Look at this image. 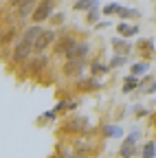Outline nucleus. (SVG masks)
I'll use <instances>...</instances> for the list:
<instances>
[{
    "label": "nucleus",
    "mask_w": 156,
    "mask_h": 158,
    "mask_svg": "<svg viewBox=\"0 0 156 158\" xmlns=\"http://www.w3.org/2000/svg\"><path fill=\"white\" fill-rule=\"evenodd\" d=\"M42 27L40 24H31L22 31L20 40L13 44V53H11V59L9 62L13 64H27L29 59L35 55V42H37V37L42 35Z\"/></svg>",
    "instance_id": "obj_1"
},
{
    "label": "nucleus",
    "mask_w": 156,
    "mask_h": 158,
    "mask_svg": "<svg viewBox=\"0 0 156 158\" xmlns=\"http://www.w3.org/2000/svg\"><path fill=\"white\" fill-rule=\"evenodd\" d=\"M62 132L66 134H73V136H84V134H90L92 127H90V118L84 116V114H66V118L62 121Z\"/></svg>",
    "instance_id": "obj_2"
},
{
    "label": "nucleus",
    "mask_w": 156,
    "mask_h": 158,
    "mask_svg": "<svg viewBox=\"0 0 156 158\" xmlns=\"http://www.w3.org/2000/svg\"><path fill=\"white\" fill-rule=\"evenodd\" d=\"M141 130L139 127H134L125 138H123V143H121V147H119V158H136V156H141V145H139V141H141Z\"/></svg>",
    "instance_id": "obj_3"
},
{
    "label": "nucleus",
    "mask_w": 156,
    "mask_h": 158,
    "mask_svg": "<svg viewBox=\"0 0 156 158\" xmlns=\"http://www.w3.org/2000/svg\"><path fill=\"white\" fill-rule=\"evenodd\" d=\"M55 5H57V0H40L35 7V13H33V24H42L46 22V20H51V15L55 13Z\"/></svg>",
    "instance_id": "obj_4"
},
{
    "label": "nucleus",
    "mask_w": 156,
    "mask_h": 158,
    "mask_svg": "<svg viewBox=\"0 0 156 158\" xmlns=\"http://www.w3.org/2000/svg\"><path fill=\"white\" fill-rule=\"evenodd\" d=\"M62 73H64L66 77L77 79V81H79V79H84V73H86V62H84V59H66Z\"/></svg>",
    "instance_id": "obj_5"
},
{
    "label": "nucleus",
    "mask_w": 156,
    "mask_h": 158,
    "mask_svg": "<svg viewBox=\"0 0 156 158\" xmlns=\"http://www.w3.org/2000/svg\"><path fill=\"white\" fill-rule=\"evenodd\" d=\"M57 33H55V29H44L42 31V35L37 37V42H35V53H46L51 46H55L57 44Z\"/></svg>",
    "instance_id": "obj_6"
},
{
    "label": "nucleus",
    "mask_w": 156,
    "mask_h": 158,
    "mask_svg": "<svg viewBox=\"0 0 156 158\" xmlns=\"http://www.w3.org/2000/svg\"><path fill=\"white\" fill-rule=\"evenodd\" d=\"M134 48H136V53H139V59H141V62H150V59L156 55L154 40H150V37H143V40H139V42L134 44Z\"/></svg>",
    "instance_id": "obj_7"
},
{
    "label": "nucleus",
    "mask_w": 156,
    "mask_h": 158,
    "mask_svg": "<svg viewBox=\"0 0 156 158\" xmlns=\"http://www.w3.org/2000/svg\"><path fill=\"white\" fill-rule=\"evenodd\" d=\"M82 40H77L75 35H64V37H60L57 40V44L53 46L55 48V53L57 55H64V59H66V55L68 53H73L75 48H77V44H79Z\"/></svg>",
    "instance_id": "obj_8"
},
{
    "label": "nucleus",
    "mask_w": 156,
    "mask_h": 158,
    "mask_svg": "<svg viewBox=\"0 0 156 158\" xmlns=\"http://www.w3.org/2000/svg\"><path fill=\"white\" fill-rule=\"evenodd\" d=\"M73 147H75V154H79V156H90L95 152V141H90V134H84V136H77L75 141H73Z\"/></svg>",
    "instance_id": "obj_9"
},
{
    "label": "nucleus",
    "mask_w": 156,
    "mask_h": 158,
    "mask_svg": "<svg viewBox=\"0 0 156 158\" xmlns=\"http://www.w3.org/2000/svg\"><path fill=\"white\" fill-rule=\"evenodd\" d=\"M27 68H29V73L31 75H42L46 68H48V57L44 55V53H35L31 59H29V62H27Z\"/></svg>",
    "instance_id": "obj_10"
},
{
    "label": "nucleus",
    "mask_w": 156,
    "mask_h": 158,
    "mask_svg": "<svg viewBox=\"0 0 156 158\" xmlns=\"http://www.w3.org/2000/svg\"><path fill=\"white\" fill-rule=\"evenodd\" d=\"M110 46H112V51H114V55H130L132 51H134V44L130 42V40H125V37H121V35H116V37H112L110 40Z\"/></svg>",
    "instance_id": "obj_11"
},
{
    "label": "nucleus",
    "mask_w": 156,
    "mask_h": 158,
    "mask_svg": "<svg viewBox=\"0 0 156 158\" xmlns=\"http://www.w3.org/2000/svg\"><path fill=\"white\" fill-rule=\"evenodd\" d=\"M156 92V77L154 75H145L141 77V84H139V90H136V94L139 97H150Z\"/></svg>",
    "instance_id": "obj_12"
},
{
    "label": "nucleus",
    "mask_w": 156,
    "mask_h": 158,
    "mask_svg": "<svg viewBox=\"0 0 156 158\" xmlns=\"http://www.w3.org/2000/svg\"><path fill=\"white\" fill-rule=\"evenodd\" d=\"M110 70H112L110 64H103L101 59H90V62H88V75H90V77H97V79H99V77L108 75Z\"/></svg>",
    "instance_id": "obj_13"
},
{
    "label": "nucleus",
    "mask_w": 156,
    "mask_h": 158,
    "mask_svg": "<svg viewBox=\"0 0 156 158\" xmlns=\"http://www.w3.org/2000/svg\"><path fill=\"white\" fill-rule=\"evenodd\" d=\"M101 81L97 77H84V79H79V81H77V88H79L82 92H95V90H101Z\"/></svg>",
    "instance_id": "obj_14"
},
{
    "label": "nucleus",
    "mask_w": 156,
    "mask_h": 158,
    "mask_svg": "<svg viewBox=\"0 0 156 158\" xmlns=\"http://www.w3.org/2000/svg\"><path fill=\"white\" fill-rule=\"evenodd\" d=\"M92 53V46H90V42H79L77 44V48L73 51V53H68L66 55V59H88V55Z\"/></svg>",
    "instance_id": "obj_15"
},
{
    "label": "nucleus",
    "mask_w": 156,
    "mask_h": 158,
    "mask_svg": "<svg viewBox=\"0 0 156 158\" xmlns=\"http://www.w3.org/2000/svg\"><path fill=\"white\" fill-rule=\"evenodd\" d=\"M101 136L103 138H125L123 136V127L119 123H103L101 125Z\"/></svg>",
    "instance_id": "obj_16"
},
{
    "label": "nucleus",
    "mask_w": 156,
    "mask_h": 158,
    "mask_svg": "<svg viewBox=\"0 0 156 158\" xmlns=\"http://www.w3.org/2000/svg\"><path fill=\"white\" fill-rule=\"evenodd\" d=\"M116 33H119L121 37H125V40H132V37L139 35V27L130 24V22H119L116 24Z\"/></svg>",
    "instance_id": "obj_17"
},
{
    "label": "nucleus",
    "mask_w": 156,
    "mask_h": 158,
    "mask_svg": "<svg viewBox=\"0 0 156 158\" xmlns=\"http://www.w3.org/2000/svg\"><path fill=\"white\" fill-rule=\"evenodd\" d=\"M139 84H141V77L128 75V77H125V81H123V88H121V92H123V94L136 92V90H139Z\"/></svg>",
    "instance_id": "obj_18"
},
{
    "label": "nucleus",
    "mask_w": 156,
    "mask_h": 158,
    "mask_svg": "<svg viewBox=\"0 0 156 158\" xmlns=\"http://www.w3.org/2000/svg\"><path fill=\"white\" fill-rule=\"evenodd\" d=\"M150 73V62H134V64H130V75H134V77H145Z\"/></svg>",
    "instance_id": "obj_19"
},
{
    "label": "nucleus",
    "mask_w": 156,
    "mask_h": 158,
    "mask_svg": "<svg viewBox=\"0 0 156 158\" xmlns=\"http://www.w3.org/2000/svg\"><path fill=\"white\" fill-rule=\"evenodd\" d=\"M116 15L121 18V22H128V20H139L141 18V11L139 9H132V7H121Z\"/></svg>",
    "instance_id": "obj_20"
},
{
    "label": "nucleus",
    "mask_w": 156,
    "mask_h": 158,
    "mask_svg": "<svg viewBox=\"0 0 156 158\" xmlns=\"http://www.w3.org/2000/svg\"><path fill=\"white\" fill-rule=\"evenodd\" d=\"M95 7H99V0H75V2H73V9L75 11H86L88 13Z\"/></svg>",
    "instance_id": "obj_21"
},
{
    "label": "nucleus",
    "mask_w": 156,
    "mask_h": 158,
    "mask_svg": "<svg viewBox=\"0 0 156 158\" xmlns=\"http://www.w3.org/2000/svg\"><path fill=\"white\" fill-rule=\"evenodd\" d=\"M141 158H156V141H147L141 145Z\"/></svg>",
    "instance_id": "obj_22"
},
{
    "label": "nucleus",
    "mask_w": 156,
    "mask_h": 158,
    "mask_svg": "<svg viewBox=\"0 0 156 158\" xmlns=\"http://www.w3.org/2000/svg\"><path fill=\"white\" fill-rule=\"evenodd\" d=\"M101 15H103V13H101V9H99V7L90 9V11L86 13V24H95V27H97V24L101 22Z\"/></svg>",
    "instance_id": "obj_23"
},
{
    "label": "nucleus",
    "mask_w": 156,
    "mask_h": 158,
    "mask_svg": "<svg viewBox=\"0 0 156 158\" xmlns=\"http://www.w3.org/2000/svg\"><path fill=\"white\" fill-rule=\"evenodd\" d=\"M55 118H57V110L53 108V110H46V112H44V114H42L40 118H37V121H35V123H37V125H46V123H51V121H55Z\"/></svg>",
    "instance_id": "obj_24"
},
{
    "label": "nucleus",
    "mask_w": 156,
    "mask_h": 158,
    "mask_svg": "<svg viewBox=\"0 0 156 158\" xmlns=\"http://www.w3.org/2000/svg\"><path fill=\"white\" fill-rule=\"evenodd\" d=\"M48 22H51L53 29H55V27H64V22H66V13H64V11H55V13L51 15Z\"/></svg>",
    "instance_id": "obj_25"
},
{
    "label": "nucleus",
    "mask_w": 156,
    "mask_h": 158,
    "mask_svg": "<svg viewBox=\"0 0 156 158\" xmlns=\"http://www.w3.org/2000/svg\"><path fill=\"white\" fill-rule=\"evenodd\" d=\"M128 62H130V59H128L125 55H112V59H110V68H121V66H128Z\"/></svg>",
    "instance_id": "obj_26"
},
{
    "label": "nucleus",
    "mask_w": 156,
    "mask_h": 158,
    "mask_svg": "<svg viewBox=\"0 0 156 158\" xmlns=\"http://www.w3.org/2000/svg\"><path fill=\"white\" fill-rule=\"evenodd\" d=\"M119 9H121V5H119V2H108V5L101 9V13L108 18V15H114V13H119Z\"/></svg>",
    "instance_id": "obj_27"
},
{
    "label": "nucleus",
    "mask_w": 156,
    "mask_h": 158,
    "mask_svg": "<svg viewBox=\"0 0 156 158\" xmlns=\"http://www.w3.org/2000/svg\"><path fill=\"white\" fill-rule=\"evenodd\" d=\"M40 0H9V5L7 7H11V9H20V7H24V5H37Z\"/></svg>",
    "instance_id": "obj_28"
},
{
    "label": "nucleus",
    "mask_w": 156,
    "mask_h": 158,
    "mask_svg": "<svg viewBox=\"0 0 156 158\" xmlns=\"http://www.w3.org/2000/svg\"><path fill=\"white\" fill-rule=\"evenodd\" d=\"M132 110H134V116H136V118H143V116H147V108H145V106H141V103H136Z\"/></svg>",
    "instance_id": "obj_29"
},
{
    "label": "nucleus",
    "mask_w": 156,
    "mask_h": 158,
    "mask_svg": "<svg viewBox=\"0 0 156 158\" xmlns=\"http://www.w3.org/2000/svg\"><path fill=\"white\" fill-rule=\"evenodd\" d=\"M60 158H86V156H79V154H75L73 149H64L60 154Z\"/></svg>",
    "instance_id": "obj_30"
},
{
    "label": "nucleus",
    "mask_w": 156,
    "mask_h": 158,
    "mask_svg": "<svg viewBox=\"0 0 156 158\" xmlns=\"http://www.w3.org/2000/svg\"><path fill=\"white\" fill-rule=\"evenodd\" d=\"M108 27H112V22H110V20H101V22L97 24L95 29H99V31H101V29H108Z\"/></svg>",
    "instance_id": "obj_31"
}]
</instances>
